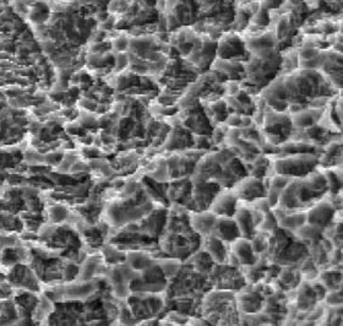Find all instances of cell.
<instances>
[{"mask_svg": "<svg viewBox=\"0 0 343 326\" xmlns=\"http://www.w3.org/2000/svg\"><path fill=\"white\" fill-rule=\"evenodd\" d=\"M316 109H310V110H300V112L297 114V117L294 118L293 123L296 127L298 128H310L311 125L315 124L316 120L320 118L321 113H322V109L319 110L315 114Z\"/></svg>", "mask_w": 343, "mask_h": 326, "instance_id": "cell-18", "label": "cell"}, {"mask_svg": "<svg viewBox=\"0 0 343 326\" xmlns=\"http://www.w3.org/2000/svg\"><path fill=\"white\" fill-rule=\"evenodd\" d=\"M238 296L236 297V308L239 313L244 314H255L259 313L265 305V299L260 292L254 289L251 291H244V288L239 289Z\"/></svg>", "mask_w": 343, "mask_h": 326, "instance_id": "cell-10", "label": "cell"}, {"mask_svg": "<svg viewBox=\"0 0 343 326\" xmlns=\"http://www.w3.org/2000/svg\"><path fill=\"white\" fill-rule=\"evenodd\" d=\"M127 303L132 318L139 323L152 320L162 313L166 306V297L162 293H130Z\"/></svg>", "mask_w": 343, "mask_h": 326, "instance_id": "cell-1", "label": "cell"}, {"mask_svg": "<svg viewBox=\"0 0 343 326\" xmlns=\"http://www.w3.org/2000/svg\"><path fill=\"white\" fill-rule=\"evenodd\" d=\"M233 218L236 221V226H238L241 238L250 240L257 233L260 218L253 209L239 206L236 209V214H234Z\"/></svg>", "mask_w": 343, "mask_h": 326, "instance_id": "cell-7", "label": "cell"}, {"mask_svg": "<svg viewBox=\"0 0 343 326\" xmlns=\"http://www.w3.org/2000/svg\"><path fill=\"white\" fill-rule=\"evenodd\" d=\"M281 211V210H279ZM283 216L276 217L279 228L284 231L296 232L306 223L305 211H281Z\"/></svg>", "mask_w": 343, "mask_h": 326, "instance_id": "cell-14", "label": "cell"}, {"mask_svg": "<svg viewBox=\"0 0 343 326\" xmlns=\"http://www.w3.org/2000/svg\"><path fill=\"white\" fill-rule=\"evenodd\" d=\"M323 299L331 308H341V305H342V288L328 291Z\"/></svg>", "mask_w": 343, "mask_h": 326, "instance_id": "cell-20", "label": "cell"}, {"mask_svg": "<svg viewBox=\"0 0 343 326\" xmlns=\"http://www.w3.org/2000/svg\"><path fill=\"white\" fill-rule=\"evenodd\" d=\"M240 41L236 36H229L224 37L222 42H219L218 55L223 60L226 59H236V57L243 54L244 48L240 47Z\"/></svg>", "mask_w": 343, "mask_h": 326, "instance_id": "cell-15", "label": "cell"}, {"mask_svg": "<svg viewBox=\"0 0 343 326\" xmlns=\"http://www.w3.org/2000/svg\"><path fill=\"white\" fill-rule=\"evenodd\" d=\"M212 234H214L217 238L223 240L228 245L236 241V239L241 238L240 232L233 217H217Z\"/></svg>", "mask_w": 343, "mask_h": 326, "instance_id": "cell-12", "label": "cell"}, {"mask_svg": "<svg viewBox=\"0 0 343 326\" xmlns=\"http://www.w3.org/2000/svg\"><path fill=\"white\" fill-rule=\"evenodd\" d=\"M15 293V289L6 282L5 274L0 271V299L11 298Z\"/></svg>", "mask_w": 343, "mask_h": 326, "instance_id": "cell-21", "label": "cell"}, {"mask_svg": "<svg viewBox=\"0 0 343 326\" xmlns=\"http://www.w3.org/2000/svg\"><path fill=\"white\" fill-rule=\"evenodd\" d=\"M216 218L217 217L214 216L210 210L190 212L189 224L193 231H194L200 238H204V237L212 234Z\"/></svg>", "mask_w": 343, "mask_h": 326, "instance_id": "cell-11", "label": "cell"}, {"mask_svg": "<svg viewBox=\"0 0 343 326\" xmlns=\"http://www.w3.org/2000/svg\"><path fill=\"white\" fill-rule=\"evenodd\" d=\"M318 280L327 291L342 288V272L335 267H328L327 270H320Z\"/></svg>", "mask_w": 343, "mask_h": 326, "instance_id": "cell-16", "label": "cell"}, {"mask_svg": "<svg viewBox=\"0 0 343 326\" xmlns=\"http://www.w3.org/2000/svg\"><path fill=\"white\" fill-rule=\"evenodd\" d=\"M265 3H266V8H276V6L281 5L282 0H265Z\"/></svg>", "mask_w": 343, "mask_h": 326, "instance_id": "cell-23", "label": "cell"}, {"mask_svg": "<svg viewBox=\"0 0 343 326\" xmlns=\"http://www.w3.org/2000/svg\"><path fill=\"white\" fill-rule=\"evenodd\" d=\"M227 123H228L231 127H238V125H241V118L239 115H231V117L227 119Z\"/></svg>", "mask_w": 343, "mask_h": 326, "instance_id": "cell-22", "label": "cell"}, {"mask_svg": "<svg viewBox=\"0 0 343 326\" xmlns=\"http://www.w3.org/2000/svg\"><path fill=\"white\" fill-rule=\"evenodd\" d=\"M239 207V199L231 189H221L212 200L209 210L216 217H233Z\"/></svg>", "mask_w": 343, "mask_h": 326, "instance_id": "cell-6", "label": "cell"}, {"mask_svg": "<svg viewBox=\"0 0 343 326\" xmlns=\"http://www.w3.org/2000/svg\"><path fill=\"white\" fill-rule=\"evenodd\" d=\"M229 247L231 248H229L228 261L234 260L236 267L250 266V265L255 264L259 259V257L254 253L250 240H248V239H236V241L229 244Z\"/></svg>", "mask_w": 343, "mask_h": 326, "instance_id": "cell-8", "label": "cell"}, {"mask_svg": "<svg viewBox=\"0 0 343 326\" xmlns=\"http://www.w3.org/2000/svg\"><path fill=\"white\" fill-rule=\"evenodd\" d=\"M70 216V211L66 206L62 204L53 205L47 207V219L52 224H60Z\"/></svg>", "mask_w": 343, "mask_h": 326, "instance_id": "cell-19", "label": "cell"}, {"mask_svg": "<svg viewBox=\"0 0 343 326\" xmlns=\"http://www.w3.org/2000/svg\"><path fill=\"white\" fill-rule=\"evenodd\" d=\"M200 248L211 258V260L216 265H224L228 262V244L224 243L219 238H217L214 234H210V236L201 238Z\"/></svg>", "mask_w": 343, "mask_h": 326, "instance_id": "cell-9", "label": "cell"}, {"mask_svg": "<svg viewBox=\"0 0 343 326\" xmlns=\"http://www.w3.org/2000/svg\"><path fill=\"white\" fill-rule=\"evenodd\" d=\"M6 282L15 291H28L32 293H43L42 283L28 262H22L10 267L5 272Z\"/></svg>", "mask_w": 343, "mask_h": 326, "instance_id": "cell-3", "label": "cell"}, {"mask_svg": "<svg viewBox=\"0 0 343 326\" xmlns=\"http://www.w3.org/2000/svg\"><path fill=\"white\" fill-rule=\"evenodd\" d=\"M232 190L236 195L239 201L241 200V201L254 202L256 200L266 197L267 188L262 179L249 175V177H244L240 180H238L232 187Z\"/></svg>", "mask_w": 343, "mask_h": 326, "instance_id": "cell-4", "label": "cell"}, {"mask_svg": "<svg viewBox=\"0 0 343 326\" xmlns=\"http://www.w3.org/2000/svg\"><path fill=\"white\" fill-rule=\"evenodd\" d=\"M337 209L331 201H319L305 211L306 223L325 231L332 224Z\"/></svg>", "mask_w": 343, "mask_h": 326, "instance_id": "cell-5", "label": "cell"}, {"mask_svg": "<svg viewBox=\"0 0 343 326\" xmlns=\"http://www.w3.org/2000/svg\"><path fill=\"white\" fill-rule=\"evenodd\" d=\"M319 163H320V159L315 154L297 153L292 157L277 159L275 163V171L277 174L294 179V178H303L310 174Z\"/></svg>", "mask_w": 343, "mask_h": 326, "instance_id": "cell-2", "label": "cell"}, {"mask_svg": "<svg viewBox=\"0 0 343 326\" xmlns=\"http://www.w3.org/2000/svg\"><path fill=\"white\" fill-rule=\"evenodd\" d=\"M25 231V223L20 216L0 209V233L21 234Z\"/></svg>", "mask_w": 343, "mask_h": 326, "instance_id": "cell-13", "label": "cell"}, {"mask_svg": "<svg viewBox=\"0 0 343 326\" xmlns=\"http://www.w3.org/2000/svg\"><path fill=\"white\" fill-rule=\"evenodd\" d=\"M299 287V286H298ZM318 297H316L315 292H314L313 287H311L310 281H304L298 288V305L299 310H309L314 304L318 302Z\"/></svg>", "mask_w": 343, "mask_h": 326, "instance_id": "cell-17", "label": "cell"}]
</instances>
